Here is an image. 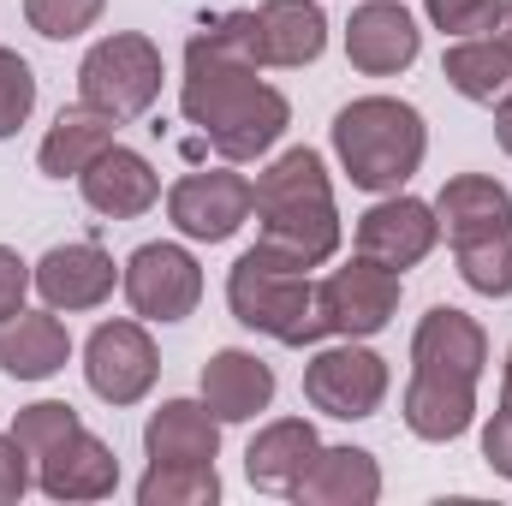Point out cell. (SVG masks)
<instances>
[{"label": "cell", "instance_id": "4dcf8cb0", "mask_svg": "<svg viewBox=\"0 0 512 506\" xmlns=\"http://www.w3.org/2000/svg\"><path fill=\"white\" fill-rule=\"evenodd\" d=\"M30 465H36V459H30V453L18 447V435L6 429V435H0V506L24 501V489L36 483V477H30Z\"/></svg>", "mask_w": 512, "mask_h": 506}, {"label": "cell", "instance_id": "cb8c5ba5", "mask_svg": "<svg viewBox=\"0 0 512 506\" xmlns=\"http://www.w3.org/2000/svg\"><path fill=\"white\" fill-rule=\"evenodd\" d=\"M114 126L120 120H108V114H96V108H60V120L48 126L42 137V149H36V167L48 173V179H78L102 149H114Z\"/></svg>", "mask_w": 512, "mask_h": 506}, {"label": "cell", "instance_id": "f1b7e54d", "mask_svg": "<svg viewBox=\"0 0 512 506\" xmlns=\"http://www.w3.org/2000/svg\"><path fill=\"white\" fill-rule=\"evenodd\" d=\"M30 114H36V72L24 54L0 48V137H12Z\"/></svg>", "mask_w": 512, "mask_h": 506}, {"label": "cell", "instance_id": "3957f363", "mask_svg": "<svg viewBox=\"0 0 512 506\" xmlns=\"http://www.w3.org/2000/svg\"><path fill=\"white\" fill-rule=\"evenodd\" d=\"M256 221L274 256L298 262V268H322L340 251V215H334V185L316 149H286L256 173Z\"/></svg>", "mask_w": 512, "mask_h": 506}, {"label": "cell", "instance_id": "e0dca14e", "mask_svg": "<svg viewBox=\"0 0 512 506\" xmlns=\"http://www.w3.org/2000/svg\"><path fill=\"white\" fill-rule=\"evenodd\" d=\"M78 191H84V203H90L96 215H108V221H137V215H149V209L161 203L155 167H149L137 149H126V143L102 149V155L78 173Z\"/></svg>", "mask_w": 512, "mask_h": 506}, {"label": "cell", "instance_id": "d590c367", "mask_svg": "<svg viewBox=\"0 0 512 506\" xmlns=\"http://www.w3.org/2000/svg\"><path fill=\"white\" fill-rule=\"evenodd\" d=\"M495 30H501V42L512 48V0H501V18H495Z\"/></svg>", "mask_w": 512, "mask_h": 506}, {"label": "cell", "instance_id": "7c38bea8", "mask_svg": "<svg viewBox=\"0 0 512 506\" xmlns=\"http://www.w3.org/2000/svg\"><path fill=\"white\" fill-rule=\"evenodd\" d=\"M161 376V352L143 322H102L84 346V381L108 405H137Z\"/></svg>", "mask_w": 512, "mask_h": 506}, {"label": "cell", "instance_id": "6da1fadb", "mask_svg": "<svg viewBox=\"0 0 512 506\" xmlns=\"http://www.w3.org/2000/svg\"><path fill=\"white\" fill-rule=\"evenodd\" d=\"M256 18L251 12H221L197 24L185 42V78H179V108L203 131V143L227 161H256L280 143L292 120L286 96L256 78Z\"/></svg>", "mask_w": 512, "mask_h": 506}, {"label": "cell", "instance_id": "7a4b0ae2", "mask_svg": "<svg viewBox=\"0 0 512 506\" xmlns=\"http://www.w3.org/2000/svg\"><path fill=\"white\" fill-rule=\"evenodd\" d=\"M489 364V334L477 316L435 304L411 334L405 381V429L417 441H459L477 417V381Z\"/></svg>", "mask_w": 512, "mask_h": 506}, {"label": "cell", "instance_id": "d6986e66", "mask_svg": "<svg viewBox=\"0 0 512 506\" xmlns=\"http://www.w3.org/2000/svg\"><path fill=\"white\" fill-rule=\"evenodd\" d=\"M251 18L262 66H316L328 48V18L316 0H262Z\"/></svg>", "mask_w": 512, "mask_h": 506}, {"label": "cell", "instance_id": "f546056e", "mask_svg": "<svg viewBox=\"0 0 512 506\" xmlns=\"http://www.w3.org/2000/svg\"><path fill=\"white\" fill-rule=\"evenodd\" d=\"M423 12L447 36H483V30H495L501 0H423Z\"/></svg>", "mask_w": 512, "mask_h": 506}, {"label": "cell", "instance_id": "4316f807", "mask_svg": "<svg viewBox=\"0 0 512 506\" xmlns=\"http://www.w3.org/2000/svg\"><path fill=\"white\" fill-rule=\"evenodd\" d=\"M72 429H84L78 423V411L66 405V399H36V405H24L18 417H12V435H18V447L36 459V453H48L54 441H66Z\"/></svg>", "mask_w": 512, "mask_h": 506}, {"label": "cell", "instance_id": "30bf717a", "mask_svg": "<svg viewBox=\"0 0 512 506\" xmlns=\"http://www.w3.org/2000/svg\"><path fill=\"white\" fill-rule=\"evenodd\" d=\"M120 286H126V304L143 322H185L203 298V268L185 245H137L120 268Z\"/></svg>", "mask_w": 512, "mask_h": 506}, {"label": "cell", "instance_id": "d4e9b609", "mask_svg": "<svg viewBox=\"0 0 512 506\" xmlns=\"http://www.w3.org/2000/svg\"><path fill=\"white\" fill-rule=\"evenodd\" d=\"M441 78L465 96V102H507L512 90V48L501 36H459L447 54H441Z\"/></svg>", "mask_w": 512, "mask_h": 506}, {"label": "cell", "instance_id": "52a82bcc", "mask_svg": "<svg viewBox=\"0 0 512 506\" xmlns=\"http://www.w3.org/2000/svg\"><path fill=\"white\" fill-rule=\"evenodd\" d=\"M161 78H167L161 72V48L143 30H114V36H102L84 54V66H78V102L126 126V120H143L155 108Z\"/></svg>", "mask_w": 512, "mask_h": 506}, {"label": "cell", "instance_id": "4fadbf2b", "mask_svg": "<svg viewBox=\"0 0 512 506\" xmlns=\"http://www.w3.org/2000/svg\"><path fill=\"white\" fill-rule=\"evenodd\" d=\"M435 239H441V221H435V203H423V197L387 191L376 209L358 215V256L382 262L393 274L417 268L423 256L435 251Z\"/></svg>", "mask_w": 512, "mask_h": 506}, {"label": "cell", "instance_id": "1f68e13d", "mask_svg": "<svg viewBox=\"0 0 512 506\" xmlns=\"http://www.w3.org/2000/svg\"><path fill=\"white\" fill-rule=\"evenodd\" d=\"M30 286H36V280H30V262L0 245V322L24 310V292H30Z\"/></svg>", "mask_w": 512, "mask_h": 506}, {"label": "cell", "instance_id": "5bb4252c", "mask_svg": "<svg viewBox=\"0 0 512 506\" xmlns=\"http://www.w3.org/2000/svg\"><path fill=\"white\" fill-rule=\"evenodd\" d=\"M36 489L48 501H108L120 489V459L90 429H72L66 441L36 453Z\"/></svg>", "mask_w": 512, "mask_h": 506}, {"label": "cell", "instance_id": "ba28073f", "mask_svg": "<svg viewBox=\"0 0 512 506\" xmlns=\"http://www.w3.org/2000/svg\"><path fill=\"white\" fill-rule=\"evenodd\" d=\"M304 399L322 417L364 423V417L382 411V399H387V358H376L358 340H340V346H328V352H316L304 364Z\"/></svg>", "mask_w": 512, "mask_h": 506}, {"label": "cell", "instance_id": "8fae6325", "mask_svg": "<svg viewBox=\"0 0 512 506\" xmlns=\"http://www.w3.org/2000/svg\"><path fill=\"white\" fill-rule=\"evenodd\" d=\"M256 209V185L245 173H227V167H215V173H185L173 191H167V221L185 233V239H197V245H227L245 221H251Z\"/></svg>", "mask_w": 512, "mask_h": 506}, {"label": "cell", "instance_id": "ac0fdd59", "mask_svg": "<svg viewBox=\"0 0 512 506\" xmlns=\"http://www.w3.org/2000/svg\"><path fill=\"white\" fill-rule=\"evenodd\" d=\"M143 453H149V465H215L221 417L197 399H167L143 423Z\"/></svg>", "mask_w": 512, "mask_h": 506}, {"label": "cell", "instance_id": "5b68a950", "mask_svg": "<svg viewBox=\"0 0 512 506\" xmlns=\"http://www.w3.org/2000/svg\"><path fill=\"white\" fill-rule=\"evenodd\" d=\"M334 155L358 191H399L429 155V126L399 96H358L334 114Z\"/></svg>", "mask_w": 512, "mask_h": 506}, {"label": "cell", "instance_id": "9a60e30c", "mask_svg": "<svg viewBox=\"0 0 512 506\" xmlns=\"http://www.w3.org/2000/svg\"><path fill=\"white\" fill-rule=\"evenodd\" d=\"M423 54V30L399 0H364L346 24V60L364 78H393Z\"/></svg>", "mask_w": 512, "mask_h": 506}, {"label": "cell", "instance_id": "44dd1931", "mask_svg": "<svg viewBox=\"0 0 512 506\" xmlns=\"http://www.w3.org/2000/svg\"><path fill=\"white\" fill-rule=\"evenodd\" d=\"M66 358H72V334H66L60 310H18L0 322V370L12 381L60 376Z\"/></svg>", "mask_w": 512, "mask_h": 506}, {"label": "cell", "instance_id": "603a6c76", "mask_svg": "<svg viewBox=\"0 0 512 506\" xmlns=\"http://www.w3.org/2000/svg\"><path fill=\"white\" fill-rule=\"evenodd\" d=\"M316 429L304 417H274L262 423L245 447V477H251L262 495H292V483L304 477V465L316 459Z\"/></svg>", "mask_w": 512, "mask_h": 506}, {"label": "cell", "instance_id": "8992f818", "mask_svg": "<svg viewBox=\"0 0 512 506\" xmlns=\"http://www.w3.org/2000/svg\"><path fill=\"white\" fill-rule=\"evenodd\" d=\"M227 304H233V322H245L251 334H268L280 346H316L328 334L322 328V310H316L310 268L274 256L268 245H251V251L233 262Z\"/></svg>", "mask_w": 512, "mask_h": 506}, {"label": "cell", "instance_id": "484cf974", "mask_svg": "<svg viewBox=\"0 0 512 506\" xmlns=\"http://www.w3.org/2000/svg\"><path fill=\"white\" fill-rule=\"evenodd\" d=\"M143 506H209L221 501V477L215 465H149V477L137 483Z\"/></svg>", "mask_w": 512, "mask_h": 506}, {"label": "cell", "instance_id": "7402d4cb", "mask_svg": "<svg viewBox=\"0 0 512 506\" xmlns=\"http://www.w3.org/2000/svg\"><path fill=\"white\" fill-rule=\"evenodd\" d=\"M203 405L221 417V423H251L256 411H268L274 405V370L256 358V352H239V346H227V352H215L209 364H203Z\"/></svg>", "mask_w": 512, "mask_h": 506}, {"label": "cell", "instance_id": "83f0119b", "mask_svg": "<svg viewBox=\"0 0 512 506\" xmlns=\"http://www.w3.org/2000/svg\"><path fill=\"white\" fill-rule=\"evenodd\" d=\"M102 12H108V0H24L30 30L48 36V42H72V36H84Z\"/></svg>", "mask_w": 512, "mask_h": 506}, {"label": "cell", "instance_id": "277c9868", "mask_svg": "<svg viewBox=\"0 0 512 506\" xmlns=\"http://www.w3.org/2000/svg\"><path fill=\"white\" fill-rule=\"evenodd\" d=\"M435 221L459 256V274L483 298L512 292V191L489 173H459L435 197Z\"/></svg>", "mask_w": 512, "mask_h": 506}, {"label": "cell", "instance_id": "2e32d148", "mask_svg": "<svg viewBox=\"0 0 512 506\" xmlns=\"http://www.w3.org/2000/svg\"><path fill=\"white\" fill-rule=\"evenodd\" d=\"M30 280H36V292H42L48 310H66L72 316V310L108 304L120 274H114V256L102 251V245L78 239V245H54V251L30 268Z\"/></svg>", "mask_w": 512, "mask_h": 506}, {"label": "cell", "instance_id": "9c48e42d", "mask_svg": "<svg viewBox=\"0 0 512 506\" xmlns=\"http://www.w3.org/2000/svg\"><path fill=\"white\" fill-rule=\"evenodd\" d=\"M316 310H322V328L340 334V340H370L382 334L399 310V274L370 262V256H352L346 268H334L322 286H316Z\"/></svg>", "mask_w": 512, "mask_h": 506}, {"label": "cell", "instance_id": "ffe728a7", "mask_svg": "<svg viewBox=\"0 0 512 506\" xmlns=\"http://www.w3.org/2000/svg\"><path fill=\"white\" fill-rule=\"evenodd\" d=\"M376 495H382V465L364 447H316V459L292 483L298 506H370Z\"/></svg>", "mask_w": 512, "mask_h": 506}, {"label": "cell", "instance_id": "d6a6232c", "mask_svg": "<svg viewBox=\"0 0 512 506\" xmlns=\"http://www.w3.org/2000/svg\"><path fill=\"white\" fill-rule=\"evenodd\" d=\"M483 459L512 483V411H495V417H489V429H483Z\"/></svg>", "mask_w": 512, "mask_h": 506}, {"label": "cell", "instance_id": "e575fe53", "mask_svg": "<svg viewBox=\"0 0 512 506\" xmlns=\"http://www.w3.org/2000/svg\"><path fill=\"white\" fill-rule=\"evenodd\" d=\"M501 411H512V346H507V370H501Z\"/></svg>", "mask_w": 512, "mask_h": 506}, {"label": "cell", "instance_id": "836d02e7", "mask_svg": "<svg viewBox=\"0 0 512 506\" xmlns=\"http://www.w3.org/2000/svg\"><path fill=\"white\" fill-rule=\"evenodd\" d=\"M495 137H501V149L512 155V90H507V102H495Z\"/></svg>", "mask_w": 512, "mask_h": 506}]
</instances>
